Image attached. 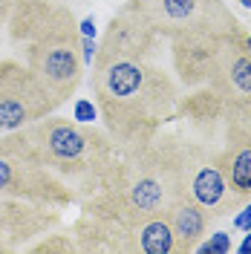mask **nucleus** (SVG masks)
I'll list each match as a JSON object with an SVG mask.
<instances>
[{"label":"nucleus","instance_id":"f257e3e1","mask_svg":"<svg viewBox=\"0 0 251 254\" xmlns=\"http://www.w3.org/2000/svg\"><path fill=\"white\" fill-rule=\"evenodd\" d=\"M93 87L98 116L110 130L113 142L136 147L156 139L159 127L179 113L176 81L147 58L101 55L93 58Z\"/></svg>","mask_w":251,"mask_h":254},{"label":"nucleus","instance_id":"f03ea898","mask_svg":"<svg viewBox=\"0 0 251 254\" xmlns=\"http://www.w3.org/2000/svg\"><path fill=\"white\" fill-rule=\"evenodd\" d=\"M6 26L12 44L23 52V64L52 95L55 107L69 101L87 69L72 9L52 0H15Z\"/></svg>","mask_w":251,"mask_h":254},{"label":"nucleus","instance_id":"7ed1b4c3","mask_svg":"<svg viewBox=\"0 0 251 254\" xmlns=\"http://www.w3.org/2000/svg\"><path fill=\"white\" fill-rule=\"evenodd\" d=\"M35 156L61 179L72 196H93L101 190L104 179L116 165V144L93 125L69 122L61 116H44L20 127Z\"/></svg>","mask_w":251,"mask_h":254},{"label":"nucleus","instance_id":"20e7f679","mask_svg":"<svg viewBox=\"0 0 251 254\" xmlns=\"http://www.w3.org/2000/svg\"><path fill=\"white\" fill-rule=\"evenodd\" d=\"M125 150V159L110 168L101 190L119 208H125L130 217L165 214L173 199L182 196L173 144H162L153 139L147 144H136Z\"/></svg>","mask_w":251,"mask_h":254},{"label":"nucleus","instance_id":"39448f33","mask_svg":"<svg viewBox=\"0 0 251 254\" xmlns=\"http://www.w3.org/2000/svg\"><path fill=\"white\" fill-rule=\"evenodd\" d=\"M0 196L35 202L52 211H61L75 199L72 190L35 156L20 130L0 136Z\"/></svg>","mask_w":251,"mask_h":254},{"label":"nucleus","instance_id":"423d86ee","mask_svg":"<svg viewBox=\"0 0 251 254\" xmlns=\"http://www.w3.org/2000/svg\"><path fill=\"white\" fill-rule=\"evenodd\" d=\"M173 144V159H176V171H179V188L185 196L211 214V217H225L240 208V199L225 179L220 162V150L196 142H171Z\"/></svg>","mask_w":251,"mask_h":254},{"label":"nucleus","instance_id":"0eeeda50","mask_svg":"<svg viewBox=\"0 0 251 254\" xmlns=\"http://www.w3.org/2000/svg\"><path fill=\"white\" fill-rule=\"evenodd\" d=\"M125 6L139 12L147 20V26L168 41L173 35L196 29L217 32V35H231L243 29L222 0H130Z\"/></svg>","mask_w":251,"mask_h":254},{"label":"nucleus","instance_id":"6e6552de","mask_svg":"<svg viewBox=\"0 0 251 254\" xmlns=\"http://www.w3.org/2000/svg\"><path fill=\"white\" fill-rule=\"evenodd\" d=\"M52 110H58L52 95L29 66L15 58H0V133L20 130Z\"/></svg>","mask_w":251,"mask_h":254},{"label":"nucleus","instance_id":"1a4fd4ad","mask_svg":"<svg viewBox=\"0 0 251 254\" xmlns=\"http://www.w3.org/2000/svg\"><path fill=\"white\" fill-rule=\"evenodd\" d=\"M205 87L220 95L222 104H237L251 98V52L246 47V29H237L222 38L214 72Z\"/></svg>","mask_w":251,"mask_h":254},{"label":"nucleus","instance_id":"9d476101","mask_svg":"<svg viewBox=\"0 0 251 254\" xmlns=\"http://www.w3.org/2000/svg\"><path fill=\"white\" fill-rule=\"evenodd\" d=\"M222 38L217 32H182V35H173L171 38V52H173V69L179 81L185 87H205L211 72H214V64L220 55Z\"/></svg>","mask_w":251,"mask_h":254},{"label":"nucleus","instance_id":"9b49d317","mask_svg":"<svg viewBox=\"0 0 251 254\" xmlns=\"http://www.w3.org/2000/svg\"><path fill=\"white\" fill-rule=\"evenodd\" d=\"M156 44L159 35L147 26V20L139 12H133L130 6H122L119 15L110 17L104 38L98 44V52L101 55H125V58H147Z\"/></svg>","mask_w":251,"mask_h":254},{"label":"nucleus","instance_id":"f8f14e48","mask_svg":"<svg viewBox=\"0 0 251 254\" xmlns=\"http://www.w3.org/2000/svg\"><path fill=\"white\" fill-rule=\"evenodd\" d=\"M58 220V211L0 196V252H12Z\"/></svg>","mask_w":251,"mask_h":254},{"label":"nucleus","instance_id":"ddd939ff","mask_svg":"<svg viewBox=\"0 0 251 254\" xmlns=\"http://www.w3.org/2000/svg\"><path fill=\"white\" fill-rule=\"evenodd\" d=\"M220 162L225 179L240 199V205L251 199V136H246L240 127L225 122V144L220 150Z\"/></svg>","mask_w":251,"mask_h":254},{"label":"nucleus","instance_id":"4468645a","mask_svg":"<svg viewBox=\"0 0 251 254\" xmlns=\"http://www.w3.org/2000/svg\"><path fill=\"white\" fill-rule=\"evenodd\" d=\"M165 217L171 222V231H173V243H176V254H188L199 246V240H205L208 234V225H211V214L205 211L199 202H193L190 196H176Z\"/></svg>","mask_w":251,"mask_h":254},{"label":"nucleus","instance_id":"2eb2a0df","mask_svg":"<svg viewBox=\"0 0 251 254\" xmlns=\"http://www.w3.org/2000/svg\"><path fill=\"white\" fill-rule=\"evenodd\" d=\"M125 252L139 254H176L171 222L165 214H141L133 217L127 225Z\"/></svg>","mask_w":251,"mask_h":254},{"label":"nucleus","instance_id":"dca6fc26","mask_svg":"<svg viewBox=\"0 0 251 254\" xmlns=\"http://www.w3.org/2000/svg\"><path fill=\"white\" fill-rule=\"evenodd\" d=\"M222 116H225L228 125L240 127L246 136H251V98L249 101H237V104H225Z\"/></svg>","mask_w":251,"mask_h":254},{"label":"nucleus","instance_id":"f3484780","mask_svg":"<svg viewBox=\"0 0 251 254\" xmlns=\"http://www.w3.org/2000/svg\"><path fill=\"white\" fill-rule=\"evenodd\" d=\"M199 254H231L234 252V243H231V234L228 231H214L208 240H199V246L193 249Z\"/></svg>","mask_w":251,"mask_h":254},{"label":"nucleus","instance_id":"a211bd4d","mask_svg":"<svg viewBox=\"0 0 251 254\" xmlns=\"http://www.w3.org/2000/svg\"><path fill=\"white\" fill-rule=\"evenodd\" d=\"M72 119L81 122V125H93L95 119H98V104H95L93 98H78L72 104Z\"/></svg>","mask_w":251,"mask_h":254},{"label":"nucleus","instance_id":"6ab92c4d","mask_svg":"<svg viewBox=\"0 0 251 254\" xmlns=\"http://www.w3.org/2000/svg\"><path fill=\"white\" fill-rule=\"evenodd\" d=\"M75 243L69 240V234H49L44 243L32 246V252H72Z\"/></svg>","mask_w":251,"mask_h":254},{"label":"nucleus","instance_id":"aec40b11","mask_svg":"<svg viewBox=\"0 0 251 254\" xmlns=\"http://www.w3.org/2000/svg\"><path fill=\"white\" fill-rule=\"evenodd\" d=\"M234 228H237V231H251V199H246L243 205L237 208Z\"/></svg>","mask_w":251,"mask_h":254},{"label":"nucleus","instance_id":"412c9836","mask_svg":"<svg viewBox=\"0 0 251 254\" xmlns=\"http://www.w3.org/2000/svg\"><path fill=\"white\" fill-rule=\"evenodd\" d=\"M95 52H98V44H95V38H84V35H81V55H84V64H87V66H93Z\"/></svg>","mask_w":251,"mask_h":254},{"label":"nucleus","instance_id":"4be33fe9","mask_svg":"<svg viewBox=\"0 0 251 254\" xmlns=\"http://www.w3.org/2000/svg\"><path fill=\"white\" fill-rule=\"evenodd\" d=\"M78 32L84 35V38H95V32H98V29H95V17L87 15L84 20H78Z\"/></svg>","mask_w":251,"mask_h":254},{"label":"nucleus","instance_id":"5701e85b","mask_svg":"<svg viewBox=\"0 0 251 254\" xmlns=\"http://www.w3.org/2000/svg\"><path fill=\"white\" fill-rule=\"evenodd\" d=\"M12 6H15V0H0V26L9 20V12H12Z\"/></svg>","mask_w":251,"mask_h":254},{"label":"nucleus","instance_id":"b1692460","mask_svg":"<svg viewBox=\"0 0 251 254\" xmlns=\"http://www.w3.org/2000/svg\"><path fill=\"white\" fill-rule=\"evenodd\" d=\"M237 254H251V231H246V237H243V243L234 249Z\"/></svg>","mask_w":251,"mask_h":254},{"label":"nucleus","instance_id":"393cba45","mask_svg":"<svg viewBox=\"0 0 251 254\" xmlns=\"http://www.w3.org/2000/svg\"><path fill=\"white\" fill-rule=\"evenodd\" d=\"M237 3H240L243 9H249V12H251V0H237Z\"/></svg>","mask_w":251,"mask_h":254},{"label":"nucleus","instance_id":"a878e982","mask_svg":"<svg viewBox=\"0 0 251 254\" xmlns=\"http://www.w3.org/2000/svg\"><path fill=\"white\" fill-rule=\"evenodd\" d=\"M246 47H249V52H251V32H246Z\"/></svg>","mask_w":251,"mask_h":254}]
</instances>
